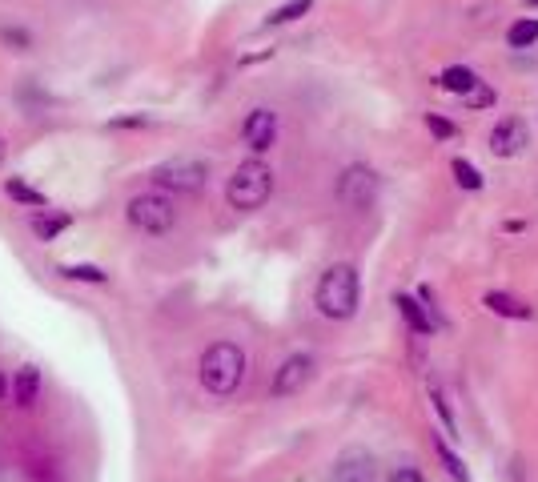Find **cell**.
Listing matches in <instances>:
<instances>
[{"label":"cell","instance_id":"obj_20","mask_svg":"<svg viewBox=\"0 0 538 482\" xmlns=\"http://www.w3.org/2000/svg\"><path fill=\"white\" fill-rule=\"evenodd\" d=\"M494 101H498V93H494L486 81H478V85H474V89L462 97V105H466V109H490Z\"/></svg>","mask_w":538,"mask_h":482},{"label":"cell","instance_id":"obj_17","mask_svg":"<svg viewBox=\"0 0 538 482\" xmlns=\"http://www.w3.org/2000/svg\"><path fill=\"white\" fill-rule=\"evenodd\" d=\"M506 41H510V49H530V45L538 41V17H522V21H514L510 33H506Z\"/></svg>","mask_w":538,"mask_h":482},{"label":"cell","instance_id":"obj_9","mask_svg":"<svg viewBox=\"0 0 538 482\" xmlns=\"http://www.w3.org/2000/svg\"><path fill=\"white\" fill-rule=\"evenodd\" d=\"M526 145H530V129H526L522 117H506V121H498L494 133H490V153H494V157H518Z\"/></svg>","mask_w":538,"mask_h":482},{"label":"cell","instance_id":"obj_16","mask_svg":"<svg viewBox=\"0 0 538 482\" xmlns=\"http://www.w3.org/2000/svg\"><path fill=\"white\" fill-rule=\"evenodd\" d=\"M314 9V0H286L282 9H274L265 17V29H274V25H290V21H298V17H306Z\"/></svg>","mask_w":538,"mask_h":482},{"label":"cell","instance_id":"obj_7","mask_svg":"<svg viewBox=\"0 0 538 482\" xmlns=\"http://www.w3.org/2000/svg\"><path fill=\"white\" fill-rule=\"evenodd\" d=\"M330 482H378V462L370 450L362 446H350L334 458V470H330Z\"/></svg>","mask_w":538,"mask_h":482},{"label":"cell","instance_id":"obj_21","mask_svg":"<svg viewBox=\"0 0 538 482\" xmlns=\"http://www.w3.org/2000/svg\"><path fill=\"white\" fill-rule=\"evenodd\" d=\"M454 177H458L462 189H482V173H478L470 161H462V157L454 161Z\"/></svg>","mask_w":538,"mask_h":482},{"label":"cell","instance_id":"obj_14","mask_svg":"<svg viewBox=\"0 0 538 482\" xmlns=\"http://www.w3.org/2000/svg\"><path fill=\"white\" fill-rule=\"evenodd\" d=\"M394 306H398V314L410 322V330H414V334H430V314H426V310H422L410 294H398V298H394Z\"/></svg>","mask_w":538,"mask_h":482},{"label":"cell","instance_id":"obj_11","mask_svg":"<svg viewBox=\"0 0 538 482\" xmlns=\"http://www.w3.org/2000/svg\"><path fill=\"white\" fill-rule=\"evenodd\" d=\"M482 306L490 310V314H498V318H514V322H530L534 318V310L526 306V302H518V298H510V294H486L482 298Z\"/></svg>","mask_w":538,"mask_h":482},{"label":"cell","instance_id":"obj_22","mask_svg":"<svg viewBox=\"0 0 538 482\" xmlns=\"http://www.w3.org/2000/svg\"><path fill=\"white\" fill-rule=\"evenodd\" d=\"M0 41H5V45H13L17 53H25V49H33V37H29L25 29H13V25H5V29H0Z\"/></svg>","mask_w":538,"mask_h":482},{"label":"cell","instance_id":"obj_5","mask_svg":"<svg viewBox=\"0 0 538 482\" xmlns=\"http://www.w3.org/2000/svg\"><path fill=\"white\" fill-rule=\"evenodd\" d=\"M125 217L141 229V233H169L173 221H177V209L165 193H137L125 209Z\"/></svg>","mask_w":538,"mask_h":482},{"label":"cell","instance_id":"obj_19","mask_svg":"<svg viewBox=\"0 0 538 482\" xmlns=\"http://www.w3.org/2000/svg\"><path fill=\"white\" fill-rule=\"evenodd\" d=\"M9 197L21 201V205H33V209H45V205H49L41 189H33V185H25V181H17V177L9 181Z\"/></svg>","mask_w":538,"mask_h":482},{"label":"cell","instance_id":"obj_24","mask_svg":"<svg viewBox=\"0 0 538 482\" xmlns=\"http://www.w3.org/2000/svg\"><path fill=\"white\" fill-rule=\"evenodd\" d=\"M430 398H434V406H438V414H442V426H446V434H450V438H458V426H454V414H450V406H446V398H442V390H438V386L430 390Z\"/></svg>","mask_w":538,"mask_h":482},{"label":"cell","instance_id":"obj_27","mask_svg":"<svg viewBox=\"0 0 538 482\" xmlns=\"http://www.w3.org/2000/svg\"><path fill=\"white\" fill-rule=\"evenodd\" d=\"M5 153H9V149H5V141H0V165H5Z\"/></svg>","mask_w":538,"mask_h":482},{"label":"cell","instance_id":"obj_6","mask_svg":"<svg viewBox=\"0 0 538 482\" xmlns=\"http://www.w3.org/2000/svg\"><path fill=\"white\" fill-rule=\"evenodd\" d=\"M378 173L370 169V165H350V169H342V177H338V201L346 205V209H354V213H366V209H374V201H378Z\"/></svg>","mask_w":538,"mask_h":482},{"label":"cell","instance_id":"obj_4","mask_svg":"<svg viewBox=\"0 0 538 482\" xmlns=\"http://www.w3.org/2000/svg\"><path fill=\"white\" fill-rule=\"evenodd\" d=\"M153 181L165 193H197L209 181V165L197 157H173V161H161L153 169Z\"/></svg>","mask_w":538,"mask_h":482},{"label":"cell","instance_id":"obj_15","mask_svg":"<svg viewBox=\"0 0 538 482\" xmlns=\"http://www.w3.org/2000/svg\"><path fill=\"white\" fill-rule=\"evenodd\" d=\"M13 390H17V406H33L37 402V390H41V370L37 366H21Z\"/></svg>","mask_w":538,"mask_h":482},{"label":"cell","instance_id":"obj_28","mask_svg":"<svg viewBox=\"0 0 538 482\" xmlns=\"http://www.w3.org/2000/svg\"><path fill=\"white\" fill-rule=\"evenodd\" d=\"M0 394H5V378H0Z\"/></svg>","mask_w":538,"mask_h":482},{"label":"cell","instance_id":"obj_13","mask_svg":"<svg viewBox=\"0 0 538 482\" xmlns=\"http://www.w3.org/2000/svg\"><path fill=\"white\" fill-rule=\"evenodd\" d=\"M73 225V217L69 213H45V209H37L33 213V229H37V237L41 241H53L57 233H65Z\"/></svg>","mask_w":538,"mask_h":482},{"label":"cell","instance_id":"obj_3","mask_svg":"<svg viewBox=\"0 0 538 482\" xmlns=\"http://www.w3.org/2000/svg\"><path fill=\"white\" fill-rule=\"evenodd\" d=\"M269 193H274V169H269L261 157H249V161H241V165L233 169L229 185H225V197H229V205H233V209H241V213H253V209H261V205L269 201Z\"/></svg>","mask_w":538,"mask_h":482},{"label":"cell","instance_id":"obj_25","mask_svg":"<svg viewBox=\"0 0 538 482\" xmlns=\"http://www.w3.org/2000/svg\"><path fill=\"white\" fill-rule=\"evenodd\" d=\"M390 482H426V474L414 470V466H398V470L390 474Z\"/></svg>","mask_w":538,"mask_h":482},{"label":"cell","instance_id":"obj_18","mask_svg":"<svg viewBox=\"0 0 538 482\" xmlns=\"http://www.w3.org/2000/svg\"><path fill=\"white\" fill-rule=\"evenodd\" d=\"M65 282H93V286H105L109 282V274L101 270V266H61L57 270Z\"/></svg>","mask_w":538,"mask_h":482},{"label":"cell","instance_id":"obj_8","mask_svg":"<svg viewBox=\"0 0 538 482\" xmlns=\"http://www.w3.org/2000/svg\"><path fill=\"white\" fill-rule=\"evenodd\" d=\"M310 374H314V358L310 354H290L282 366H278V374H274V398H290V394H302V386L310 382Z\"/></svg>","mask_w":538,"mask_h":482},{"label":"cell","instance_id":"obj_2","mask_svg":"<svg viewBox=\"0 0 538 482\" xmlns=\"http://www.w3.org/2000/svg\"><path fill=\"white\" fill-rule=\"evenodd\" d=\"M201 386L213 394V398H229L237 394V386L245 382V350L233 346V342H213L205 354H201Z\"/></svg>","mask_w":538,"mask_h":482},{"label":"cell","instance_id":"obj_10","mask_svg":"<svg viewBox=\"0 0 538 482\" xmlns=\"http://www.w3.org/2000/svg\"><path fill=\"white\" fill-rule=\"evenodd\" d=\"M241 137H245V145L253 153H265L269 145L278 141V113L274 109H253L245 117V125H241Z\"/></svg>","mask_w":538,"mask_h":482},{"label":"cell","instance_id":"obj_26","mask_svg":"<svg viewBox=\"0 0 538 482\" xmlns=\"http://www.w3.org/2000/svg\"><path fill=\"white\" fill-rule=\"evenodd\" d=\"M426 125H430V133H438V137H454V125H450V121H442V117H434V113L426 117Z\"/></svg>","mask_w":538,"mask_h":482},{"label":"cell","instance_id":"obj_12","mask_svg":"<svg viewBox=\"0 0 538 482\" xmlns=\"http://www.w3.org/2000/svg\"><path fill=\"white\" fill-rule=\"evenodd\" d=\"M438 85H442L446 93H458V97H466V93L478 85V73H474V69H466V65H450V69L438 77Z\"/></svg>","mask_w":538,"mask_h":482},{"label":"cell","instance_id":"obj_23","mask_svg":"<svg viewBox=\"0 0 538 482\" xmlns=\"http://www.w3.org/2000/svg\"><path fill=\"white\" fill-rule=\"evenodd\" d=\"M438 454H442V462H446V470H450V478H458V482H470V474H466V466H462V458H454L446 442H438Z\"/></svg>","mask_w":538,"mask_h":482},{"label":"cell","instance_id":"obj_1","mask_svg":"<svg viewBox=\"0 0 538 482\" xmlns=\"http://www.w3.org/2000/svg\"><path fill=\"white\" fill-rule=\"evenodd\" d=\"M358 298H362V278H358V270H354L350 262L330 266V270L322 274V282H318V294H314L318 310H322L326 318H334V322L354 318V314H358Z\"/></svg>","mask_w":538,"mask_h":482}]
</instances>
